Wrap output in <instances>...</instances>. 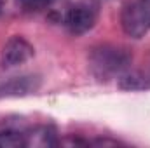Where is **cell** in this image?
I'll use <instances>...</instances> for the list:
<instances>
[{
	"label": "cell",
	"instance_id": "obj_4",
	"mask_svg": "<svg viewBox=\"0 0 150 148\" xmlns=\"http://www.w3.org/2000/svg\"><path fill=\"white\" fill-rule=\"evenodd\" d=\"M96 23V9L91 4H75L65 16V25L74 35H82Z\"/></svg>",
	"mask_w": 150,
	"mask_h": 148
},
{
	"label": "cell",
	"instance_id": "obj_5",
	"mask_svg": "<svg viewBox=\"0 0 150 148\" xmlns=\"http://www.w3.org/2000/svg\"><path fill=\"white\" fill-rule=\"evenodd\" d=\"M26 147V134L16 131H2L0 132V148H19Z\"/></svg>",
	"mask_w": 150,
	"mask_h": 148
},
{
	"label": "cell",
	"instance_id": "obj_3",
	"mask_svg": "<svg viewBox=\"0 0 150 148\" xmlns=\"http://www.w3.org/2000/svg\"><path fill=\"white\" fill-rule=\"evenodd\" d=\"M33 56V47L23 37H11L0 52V63L4 68H14L26 63Z\"/></svg>",
	"mask_w": 150,
	"mask_h": 148
},
{
	"label": "cell",
	"instance_id": "obj_1",
	"mask_svg": "<svg viewBox=\"0 0 150 148\" xmlns=\"http://www.w3.org/2000/svg\"><path fill=\"white\" fill-rule=\"evenodd\" d=\"M129 63H131L129 54L124 49H119L113 45L96 47L89 56V65L98 77H110V75L120 73L122 70L127 68Z\"/></svg>",
	"mask_w": 150,
	"mask_h": 148
},
{
	"label": "cell",
	"instance_id": "obj_2",
	"mask_svg": "<svg viewBox=\"0 0 150 148\" xmlns=\"http://www.w3.org/2000/svg\"><path fill=\"white\" fill-rule=\"evenodd\" d=\"M120 25L126 35L142 38L150 30V0H133L124 5Z\"/></svg>",
	"mask_w": 150,
	"mask_h": 148
},
{
	"label": "cell",
	"instance_id": "obj_6",
	"mask_svg": "<svg viewBox=\"0 0 150 148\" xmlns=\"http://www.w3.org/2000/svg\"><path fill=\"white\" fill-rule=\"evenodd\" d=\"M21 2V5L25 7V9H28V11H40V9H44V7H47L52 0H19Z\"/></svg>",
	"mask_w": 150,
	"mask_h": 148
}]
</instances>
